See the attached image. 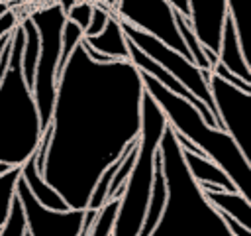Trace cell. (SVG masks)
I'll list each match as a JSON object with an SVG mask.
<instances>
[{"instance_id":"obj_1","label":"cell","mask_w":251,"mask_h":236,"mask_svg":"<svg viewBox=\"0 0 251 236\" xmlns=\"http://www.w3.org/2000/svg\"><path fill=\"white\" fill-rule=\"evenodd\" d=\"M143 83L129 61L92 63L80 43L57 77L43 179L84 210L100 173L139 138Z\"/></svg>"},{"instance_id":"obj_2","label":"cell","mask_w":251,"mask_h":236,"mask_svg":"<svg viewBox=\"0 0 251 236\" xmlns=\"http://www.w3.org/2000/svg\"><path fill=\"white\" fill-rule=\"evenodd\" d=\"M159 159L167 201L149 236H231L224 216L210 205L204 191L190 177L169 124L159 142Z\"/></svg>"},{"instance_id":"obj_3","label":"cell","mask_w":251,"mask_h":236,"mask_svg":"<svg viewBox=\"0 0 251 236\" xmlns=\"http://www.w3.org/2000/svg\"><path fill=\"white\" fill-rule=\"evenodd\" d=\"M139 75H141L143 90L157 102L173 132L186 138L208 159H212L229 177L235 191L241 193L251 203V163L243 157L235 142L224 130L208 126L200 116V112L190 102L163 88L155 79L143 73Z\"/></svg>"},{"instance_id":"obj_4","label":"cell","mask_w":251,"mask_h":236,"mask_svg":"<svg viewBox=\"0 0 251 236\" xmlns=\"http://www.w3.org/2000/svg\"><path fill=\"white\" fill-rule=\"evenodd\" d=\"M22 49L24 31L18 24L10 35L8 71L0 85V163L8 167L29 159L41 138L37 110L20 71Z\"/></svg>"},{"instance_id":"obj_5","label":"cell","mask_w":251,"mask_h":236,"mask_svg":"<svg viewBox=\"0 0 251 236\" xmlns=\"http://www.w3.org/2000/svg\"><path fill=\"white\" fill-rule=\"evenodd\" d=\"M165 128H167L165 114L161 112L157 102L143 90L137 153L129 177L124 185V193L120 197V206L112 236H137L141 230L151 195L153 175H155V155Z\"/></svg>"},{"instance_id":"obj_6","label":"cell","mask_w":251,"mask_h":236,"mask_svg":"<svg viewBox=\"0 0 251 236\" xmlns=\"http://www.w3.org/2000/svg\"><path fill=\"white\" fill-rule=\"evenodd\" d=\"M29 20L39 35V57L33 75L31 98L37 110L39 128L43 132L51 122L57 98V67L61 55V31L65 26V12L57 4H53L49 8L33 12Z\"/></svg>"},{"instance_id":"obj_7","label":"cell","mask_w":251,"mask_h":236,"mask_svg":"<svg viewBox=\"0 0 251 236\" xmlns=\"http://www.w3.org/2000/svg\"><path fill=\"white\" fill-rule=\"evenodd\" d=\"M120 26H122V31L127 37V41H131L141 53H145L149 59H153L157 65H161L165 71H169L188 92H192L200 102H204L208 106V110L214 114V118H216L214 102H212L210 88H208V81H210L212 73L200 71L190 59H186L178 51L167 47L165 43H161L153 35H149L145 31H139V30H135L133 26H129V24H126L122 20H120ZM216 122H218V118H216Z\"/></svg>"},{"instance_id":"obj_8","label":"cell","mask_w":251,"mask_h":236,"mask_svg":"<svg viewBox=\"0 0 251 236\" xmlns=\"http://www.w3.org/2000/svg\"><path fill=\"white\" fill-rule=\"evenodd\" d=\"M220 130H224L251 163V92H243L218 77L208 81Z\"/></svg>"},{"instance_id":"obj_9","label":"cell","mask_w":251,"mask_h":236,"mask_svg":"<svg viewBox=\"0 0 251 236\" xmlns=\"http://www.w3.org/2000/svg\"><path fill=\"white\" fill-rule=\"evenodd\" d=\"M116 16L190 59L175 26V12L165 0H118Z\"/></svg>"},{"instance_id":"obj_10","label":"cell","mask_w":251,"mask_h":236,"mask_svg":"<svg viewBox=\"0 0 251 236\" xmlns=\"http://www.w3.org/2000/svg\"><path fill=\"white\" fill-rule=\"evenodd\" d=\"M16 197L24 208L27 236H78L82 220H84V210L45 208L31 197L29 189L25 187L22 179H18Z\"/></svg>"},{"instance_id":"obj_11","label":"cell","mask_w":251,"mask_h":236,"mask_svg":"<svg viewBox=\"0 0 251 236\" xmlns=\"http://www.w3.org/2000/svg\"><path fill=\"white\" fill-rule=\"evenodd\" d=\"M227 0H188V22L208 51L218 53L224 22L227 18Z\"/></svg>"},{"instance_id":"obj_12","label":"cell","mask_w":251,"mask_h":236,"mask_svg":"<svg viewBox=\"0 0 251 236\" xmlns=\"http://www.w3.org/2000/svg\"><path fill=\"white\" fill-rule=\"evenodd\" d=\"M216 57H218V63H222L231 75H235L243 83L251 85V67L247 65V61L243 57V51H241V45H239V39H237V33H235V28H233V22L229 16L224 22L222 39H220Z\"/></svg>"},{"instance_id":"obj_13","label":"cell","mask_w":251,"mask_h":236,"mask_svg":"<svg viewBox=\"0 0 251 236\" xmlns=\"http://www.w3.org/2000/svg\"><path fill=\"white\" fill-rule=\"evenodd\" d=\"M200 187V185H198ZM210 201V205L224 216L233 218L245 228H251V203L237 191H224L214 185H204L200 187Z\"/></svg>"},{"instance_id":"obj_14","label":"cell","mask_w":251,"mask_h":236,"mask_svg":"<svg viewBox=\"0 0 251 236\" xmlns=\"http://www.w3.org/2000/svg\"><path fill=\"white\" fill-rule=\"evenodd\" d=\"M94 51L110 57L112 61H129L127 55V37L122 31L120 20L116 14H110L106 28L94 37H82Z\"/></svg>"},{"instance_id":"obj_15","label":"cell","mask_w":251,"mask_h":236,"mask_svg":"<svg viewBox=\"0 0 251 236\" xmlns=\"http://www.w3.org/2000/svg\"><path fill=\"white\" fill-rule=\"evenodd\" d=\"M20 179L25 183V187L29 189L31 197L45 208H51V210H67V203L63 201V197L51 187L47 185V181L41 177V173L37 171L35 167V159L33 155L29 159H25L22 165H20Z\"/></svg>"},{"instance_id":"obj_16","label":"cell","mask_w":251,"mask_h":236,"mask_svg":"<svg viewBox=\"0 0 251 236\" xmlns=\"http://www.w3.org/2000/svg\"><path fill=\"white\" fill-rule=\"evenodd\" d=\"M182 151V149H180ZM182 159L186 163V169L190 173V177L200 185H214L218 189H224V191H235L233 183L229 181V177L212 161L208 159L206 155H200V153H190V151H182Z\"/></svg>"},{"instance_id":"obj_17","label":"cell","mask_w":251,"mask_h":236,"mask_svg":"<svg viewBox=\"0 0 251 236\" xmlns=\"http://www.w3.org/2000/svg\"><path fill=\"white\" fill-rule=\"evenodd\" d=\"M20 28L24 31V49H22V59H20V71H22L24 85L31 92L35 65H37V57H39V35L29 18H24Z\"/></svg>"},{"instance_id":"obj_18","label":"cell","mask_w":251,"mask_h":236,"mask_svg":"<svg viewBox=\"0 0 251 236\" xmlns=\"http://www.w3.org/2000/svg\"><path fill=\"white\" fill-rule=\"evenodd\" d=\"M227 14L233 22L243 57L251 67V0H227Z\"/></svg>"},{"instance_id":"obj_19","label":"cell","mask_w":251,"mask_h":236,"mask_svg":"<svg viewBox=\"0 0 251 236\" xmlns=\"http://www.w3.org/2000/svg\"><path fill=\"white\" fill-rule=\"evenodd\" d=\"M118 206H120V199H108L96 210V218H94V222L90 226V234L88 236H112L114 224H116V216H118Z\"/></svg>"},{"instance_id":"obj_20","label":"cell","mask_w":251,"mask_h":236,"mask_svg":"<svg viewBox=\"0 0 251 236\" xmlns=\"http://www.w3.org/2000/svg\"><path fill=\"white\" fill-rule=\"evenodd\" d=\"M18 179H20V167H10L6 173L0 175V228L4 226L10 214V208L16 197Z\"/></svg>"},{"instance_id":"obj_21","label":"cell","mask_w":251,"mask_h":236,"mask_svg":"<svg viewBox=\"0 0 251 236\" xmlns=\"http://www.w3.org/2000/svg\"><path fill=\"white\" fill-rule=\"evenodd\" d=\"M82 37H84V31H82L76 24H73V22H69V20L65 18V26H63V31H61V55H59L57 77H59L61 71L65 69V65H67L71 53H73L75 47L82 41Z\"/></svg>"},{"instance_id":"obj_22","label":"cell","mask_w":251,"mask_h":236,"mask_svg":"<svg viewBox=\"0 0 251 236\" xmlns=\"http://www.w3.org/2000/svg\"><path fill=\"white\" fill-rule=\"evenodd\" d=\"M25 218H24V208L18 201V197H14L10 214L4 222V226L0 228V236H25Z\"/></svg>"},{"instance_id":"obj_23","label":"cell","mask_w":251,"mask_h":236,"mask_svg":"<svg viewBox=\"0 0 251 236\" xmlns=\"http://www.w3.org/2000/svg\"><path fill=\"white\" fill-rule=\"evenodd\" d=\"M92 4H84V2H75L73 4V8L65 14V18L69 20V22H73V24H76L82 31L86 30V26H88V22H90V16H92Z\"/></svg>"},{"instance_id":"obj_24","label":"cell","mask_w":251,"mask_h":236,"mask_svg":"<svg viewBox=\"0 0 251 236\" xmlns=\"http://www.w3.org/2000/svg\"><path fill=\"white\" fill-rule=\"evenodd\" d=\"M108 18H110V12H108L106 8L94 6V8H92L90 22H88V26H86V30H84V37H94V35H98V33L106 28Z\"/></svg>"},{"instance_id":"obj_25","label":"cell","mask_w":251,"mask_h":236,"mask_svg":"<svg viewBox=\"0 0 251 236\" xmlns=\"http://www.w3.org/2000/svg\"><path fill=\"white\" fill-rule=\"evenodd\" d=\"M16 26H18V18H16V14L8 8V10L0 16V39H2L6 33H12Z\"/></svg>"},{"instance_id":"obj_26","label":"cell","mask_w":251,"mask_h":236,"mask_svg":"<svg viewBox=\"0 0 251 236\" xmlns=\"http://www.w3.org/2000/svg\"><path fill=\"white\" fill-rule=\"evenodd\" d=\"M222 216H224V214H222ZM224 222H226V226H227V230H229V234H231V236H251V228L241 226V224H239V222H235L233 218L224 216Z\"/></svg>"},{"instance_id":"obj_27","label":"cell","mask_w":251,"mask_h":236,"mask_svg":"<svg viewBox=\"0 0 251 236\" xmlns=\"http://www.w3.org/2000/svg\"><path fill=\"white\" fill-rule=\"evenodd\" d=\"M165 2L171 6V10L175 14H178V16L188 20V0H165Z\"/></svg>"},{"instance_id":"obj_28","label":"cell","mask_w":251,"mask_h":236,"mask_svg":"<svg viewBox=\"0 0 251 236\" xmlns=\"http://www.w3.org/2000/svg\"><path fill=\"white\" fill-rule=\"evenodd\" d=\"M75 2H76V0H59V2H57V6L67 14V12L73 8V4H75Z\"/></svg>"},{"instance_id":"obj_29","label":"cell","mask_w":251,"mask_h":236,"mask_svg":"<svg viewBox=\"0 0 251 236\" xmlns=\"http://www.w3.org/2000/svg\"><path fill=\"white\" fill-rule=\"evenodd\" d=\"M10 35H12V33H6V35H4L2 39H0V55H2V51H4V47H6V43L10 41Z\"/></svg>"},{"instance_id":"obj_30","label":"cell","mask_w":251,"mask_h":236,"mask_svg":"<svg viewBox=\"0 0 251 236\" xmlns=\"http://www.w3.org/2000/svg\"><path fill=\"white\" fill-rule=\"evenodd\" d=\"M6 10H8V6H6V4H4V2H0V16H2V14H4V12H6Z\"/></svg>"},{"instance_id":"obj_31","label":"cell","mask_w":251,"mask_h":236,"mask_svg":"<svg viewBox=\"0 0 251 236\" xmlns=\"http://www.w3.org/2000/svg\"><path fill=\"white\" fill-rule=\"evenodd\" d=\"M8 169H10V167H8V165H2V163H0V175H2V173H6V171H8Z\"/></svg>"},{"instance_id":"obj_32","label":"cell","mask_w":251,"mask_h":236,"mask_svg":"<svg viewBox=\"0 0 251 236\" xmlns=\"http://www.w3.org/2000/svg\"><path fill=\"white\" fill-rule=\"evenodd\" d=\"M25 236H27V234H25Z\"/></svg>"}]
</instances>
